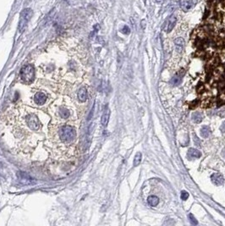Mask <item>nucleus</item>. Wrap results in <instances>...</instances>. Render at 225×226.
Instances as JSON below:
<instances>
[{"label": "nucleus", "instance_id": "nucleus-10", "mask_svg": "<svg viewBox=\"0 0 225 226\" xmlns=\"http://www.w3.org/2000/svg\"><path fill=\"white\" fill-rule=\"evenodd\" d=\"M212 182L216 185H222L224 183V177L219 173H215L211 176Z\"/></svg>", "mask_w": 225, "mask_h": 226}, {"label": "nucleus", "instance_id": "nucleus-16", "mask_svg": "<svg viewBox=\"0 0 225 226\" xmlns=\"http://www.w3.org/2000/svg\"><path fill=\"white\" fill-rule=\"evenodd\" d=\"M203 120V115L200 112H195L192 114V120L194 121L195 123L199 124L201 123Z\"/></svg>", "mask_w": 225, "mask_h": 226}, {"label": "nucleus", "instance_id": "nucleus-6", "mask_svg": "<svg viewBox=\"0 0 225 226\" xmlns=\"http://www.w3.org/2000/svg\"><path fill=\"white\" fill-rule=\"evenodd\" d=\"M31 98H32V102L34 104L38 106H43L44 104H46V102L48 100V94L44 91L37 90L33 93Z\"/></svg>", "mask_w": 225, "mask_h": 226}, {"label": "nucleus", "instance_id": "nucleus-3", "mask_svg": "<svg viewBox=\"0 0 225 226\" xmlns=\"http://www.w3.org/2000/svg\"><path fill=\"white\" fill-rule=\"evenodd\" d=\"M53 119V123H69L78 119V113L74 102L68 97L56 99L48 109Z\"/></svg>", "mask_w": 225, "mask_h": 226}, {"label": "nucleus", "instance_id": "nucleus-8", "mask_svg": "<svg viewBox=\"0 0 225 226\" xmlns=\"http://www.w3.org/2000/svg\"><path fill=\"white\" fill-rule=\"evenodd\" d=\"M197 3V0H180L179 6L184 11H190L195 7V5Z\"/></svg>", "mask_w": 225, "mask_h": 226}, {"label": "nucleus", "instance_id": "nucleus-25", "mask_svg": "<svg viewBox=\"0 0 225 226\" xmlns=\"http://www.w3.org/2000/svg\"><path fill=\"white\" fill-rule=\"evenodd\" d=\"M156 3H158V4H160V3L163 2V0H156Z\"/></svg>", "mask_w": 225, "mask_h": 226}, {"label": "nucleus", "instance_id": "nucleus-24", "mask_svg": "<svg viewBox=\"0 0 225 226\" xmlns=\"http://www.w3.org/2000/svg\"><path fill=\"white\" fill-rule=\"evenodd\" d=\"M220 131L223 134H225V122L223 123V124L221 125V127H220Z\"/></svg>", "mask_w": 225, "mask_h": 226}, {"label": "nucleus", "instance_id": "nucleus-19", "mask_svg": "<svg viewBox=\"0 0 225 226\" xmlns=\"http://www.w3.org/2000/svg\"><path fill=\"white\" fill-rule=\"evenodd\" d=\"M181 81H182V79H181V77L179 76V75H174L171 80V83L174 86H178V85H179L181 83Z\"/></svg>", "mask_w": 225, "mask_h": 226}, {"label": "nucleus", "instance_id": "nucleus-12", "mask_svg": "<svg viewBox=\"0 0 225 226\" xmlns=\"http://www.w3.org/2000/svg\"><path fill=\"white\" fill-rule=\"evenodd\" d=\"M188 157L191 158H199L202 157V152L195 148H190L188 151Z\"/></svg>", "mask_w": 225, "mask_h": 226}, {"label": "nucleus", "instance_id": "nucleus-20", "mask_svg": "<svg viewBox=\"0 0 225 226\" xmlns=\"http://www.w3.org/2000/svg\"><path fill=\"white\" fill-rule=\"evenodd\" d=\"M189 219H190V222L191 223V224H194V225H197L198 224L197 220L195 219V218L193 214H189Z\"/></svg>", "mask_w": 225, "mask_h": 226}, {"label": "nucleus", "instance_id": "nucleus-13", "mask_svg": "<svg viewBox=\"0 0 225 226\" xmlns=\"http://www.w3.org/2000/svg\"><path fill=\"white\" fill-rule=\"evenodd\" d=\"M174 44H175L177 52L181 53L182 50H183L184 46H185V40L182 38H176L175 40H174Z\"/></svg>", "mask_w": 225, "mask_h": 226}, {"label": "nucleus", "instance_id": "nucleus-15", "mask_svg": "<svg viewBox=\"0 0 225 226\" xmlns=\"http://www.w3.org/2000/svg\"><path fill=\"white\" fill-rule=\"evenodd\" d=\"M147 203L152 207H156L159 203V198L156 196H150L147 198Z\"/></svg>", "mask_w": 225, "mask_h": 226}, {"label": "nucleus", "instance_id": "nucleus-22", "mask_svg": "<svg viewBox=\"0 0 225 226\" xmlns=\"http://www.w3.org/2000/svg\"><path fill=\"white\" fill-rule=\"evenodd\" d=\"M121 31H122L124 34H129V33H130V30L129 27H127V26H125V27H124V28L121 30Z\"/></svg>", "mask_w": 225, "mask_h": 226}, {"label": "nucleus", "instance_id": "nucleus-17", "mask_svg": "<svg viewBox=\"0 0 225 226\" xmlns=\"http://www.w3.org/2000/svg\"><path fill=\"white\" fill-rule=\"evenodd\" d=\"M210 134H211V129H210L209 126H207V125L203 126L201 130V135H202V137L206 138L210 136Z\"/></svg>", "mask_w": 225, "mask_h": 226}, {"label": "nucleus", "instance_id": "nucleus-14", "mask_svg": "<svg viewBox=\"0 0 225 226\" xmlns=\"http://www.w3.org/2000/svg\"><path fill=\"white\" fill-rule=\"evenodd\" d=\"M109 117H110V110L107 109L105 110V112L103 114L102 116V119H101V124L103 126H107V123H108V120H109Z\"/></svg>", "mask_w": 225, "mask_h": 226}, {"label": "nucleus", "instance_id": "nucleus-18", "mask_svg": "<svg viewBox=\"0 0 225 226\" xmlns=\"http://www.w3.org/2000/svg\"><path fill=\"white\" fill-rule=\"evenodd\" d=\"M141 158H142V156H141V153L139 152H137L135 156V158H134V166H138L140 164V163L141 162Z\"/></svg>", "mask_w": 225, "mask_h": 226}, {"label": "nucleus", "instance_id": "nucleus-7", "mask_svg": "<svg viewBox=\"0 0 225 226\" xmlns=\"http://www.w3.org/2000/svg\"><path fill=\"white\" fill-rule=\"evenodd\" d=\"M17 175H18V179H19V182L25 185H33L36 182L33 180V178H31L28 174L25 173V172H19Z\"/></svg>", "mask_w": 225, "mask_h": 226}, {"label": "nucleus", "instance_id": "nucleus-9", "mask_svg": "<svg viewBox=\"0 0 225 226\" xmlns=\"http://www.w3.org/2000/svg\"><path fill=\"white\" fill-rule=\"evenodd\" d=\"M176 22H177V18H176L175 16H171V17H169L166 20V22L164 23L163 28V29L166 32H170L174 29V27H175Z\"/></svg>", "mask_w": 225, "mask_h": 226}, {"label": "nucleus", "instance_id": "nucleus-11", "mask_svg": "<svg viewBox=\"0 0 225 226\" xmlns=\"http://www.w3.org/2000/svg\"><path fill=\"white\" fill-rule=\"evenodd\" d=\"M77 98L80 102H85L87 100V91L86 87H81L77 92Z\"/></svg>", "mask_w": 225, "mask_h": 226}, {"label": "nucleus", "instance_id": "nucleus-5", "mask_svg": "<svg viewBox=\"0 0 225 226\" xmlns=\"http://www.w3.org/2000/svg\"><path fill=\"white\" fill-rule=\"evenodd\" d=\"M33 15V11L31 9H25L21 11L19 15V30L20 32H22L24 29L26 27L28 21L31 20Z\"/></svg>", "mask_w": 225, "mask_h": 226}, {"label": "nucleus", "instance_id": "nucleus-21", "mask_svg": "<svg viewBox=\"0 0 225 226\" xmlns=\"http://www.w3.org/2000/svg\"><path fill=\"white\" fill-rule=\"evenodd\" d=\"M180 197H181V199L183 200V201H185V200H187L189 198V193L187 192H185V191H183V192H181V196H180Z\"/></svg>", "mask_w": 225, "mask_h": 226}, {"label": "nucleus", "instance_id": "nucleus-23", "mask_svg": "<svg viewBox=\"0 0 225 226\" xmlns=\"http://www.w3.org/2000/svg\"><path fill=\"white\" fill-rule=\"evenodd\" d=\"M194 141H195V145H197V146H201V141L200 139H198V137L194 135Z\"/></svg>", "mask_w": 225, "mask_h": 226}, {"label": "nucleus", "instance_id": "nucleus-4", "mask_svg": "<svg viewBox=\"0 0 225 226\" xmlns=\"http://www.w3.org/2000/svg\"><path fill=\"white\" fill-rule=\"evenodd\" d=\"M35 78V68L32 64H26L19 71V81L20 82L30 85L33 82Z\"/></svg>", "mask_w": 225, "mask_h": 226}, {"label": "nucleus", "instance_id": "nucleus-1", "mask_svg": "<svg viewBox=\"0 0 225 226\" xmlns=\"http://www.w3.org/2000/svg\"><path fill=\"white\" fill-rule=\"evenodd\" d=\"M48 116L22 102L10 106L0 118L3 137L13 152L30 155L47 134Z\"/></svg>", "mask_w": 225, "mask_h": 226}, {"label": "nucleus", "instance_id": "nucleus-2", "mask_svg": "<svg viewBox=\"0 0 225 226\" xmlns=\"http://www.w3.org/2000/svg\"><path fill=\"white\" fill-rule=\"evenodd\" d=\"M47 145L55 159L69 161L77 154L79 131L74 122L48 124Z\"/></svg>", "mask_w": 225, "mask_h": 226}]
</instances>
